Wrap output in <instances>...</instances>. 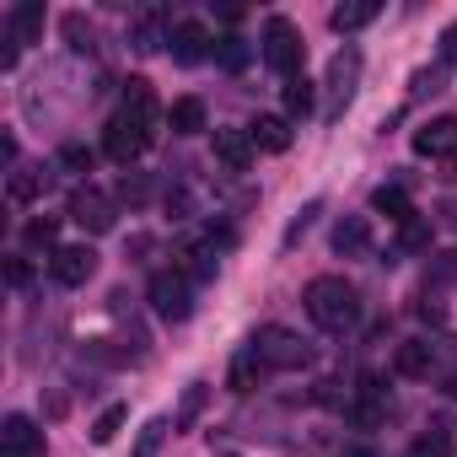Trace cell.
Listing matches in <instances>:
<instances>
[{"label":"cell","instance_id":"39","mask_svg":"<svg viewBox=\"0 0 457 457\" xmlns=\"http://www.w3.org/2000/svg\"><path fill=\"white\" fill-rule=\"evenodd\" d=\"M334 387H339V382H328V377H323V382H318V387H312V403H334V398H339V393H334Z\"/></svg>","mask_w":457,"mask_h":457},{"label":"cell","instance_id":"28","mask_svg":"<svg viewBox=\"0 0 457 457\" xmlns=\"http://www.w3.org/2000/svg\"><path fill=\"white\" fill-rule=\"evenodd\" d=\"M398 248H403V253H425V248H430V220H420V215L403 220V226H398Z\"/></svg>","mask_w":457,"mask_h":457},{"label":"cell","instance_id":"38","mask_svg":"<svg viewBox=\"0 0 457 457\" xmlns=\"http://www.w3.org/2000/svg\"><path fill=\"white\" fill-rule=\"evenodd\" d=\"M414 92H441V71H420L414 76Z\"/></svg>","mask_w":457,"mask_h":457},{"label":"cell","instance_id":"2","mask_svg":"<svg viewBox=\"0 0 457 457\" xmlns=\"http://www.w3.org/2000/svg\"><path fill=\"white\" fill-rule=\"evenodd\" d=\"M264 65L286 81L302 76V33L286 17H270V28H264Z\"/></svg>","mask_w":457,"mask_h":457},{"label":"cell","instance_id":"37","mask_svg":"<svg viewBox=\"0 0 457 457\" xmlns=\"http://www.w3.org/2000/svg\"><path fill=\"white\" fill-rule=\"evenodd\" d=\"M6 280H12V286L22 291V286L33 280V264H28V259H12V264H6Z\"/></svg>","mask_w":457,"mask_h":457},{"label":"cell","instance_id":"14","mask_svg":"<svg viewBox=\"0 0 457 457\" xmlns=\"http://www.w3.org/2000/svg\"><path fill=\"white\" fill-rule=\"evenodd\" d=\"M248 135H253V145L259 151H291V119H280V113H259L253 124H248Z\"/></svg>","mask_w":457,"mask_h":457},{"label":"cell","instance_id":"30","mask_svg":"<svg viewBox=\"0 0 457 457\" xmlns=\"http://www.w3.org/2000/svg\"><path fill=\"white\" fill-rule=\"evenodd\" d=\"M215 60H220L226 71H243V65H248V44H243V38H215Z\"/></svg>","mask_w":457,"mask_h":457},{"label":"cell","instance_id":"5","mask_svg":"<svg viewBox=\"0 0 457 457\" xmlns=\"http://www.w3.org/2000/svg\"><path fill=\"white\" fill-rule=\"evenodd\" d=\"M355 81H361V49H339L334 54V65H328V119H339L345 108H350V97H355Z\"/></svg>","mask_w":457,"mask_h":457},{"label":"cell","instance_id":"3","mask_svg":"<svg viewBox=\"0 0 457 457\" xmlns=\"http://www.w3.org/2000/svg\"><path fill=\"white\" fill-rule=\"evenodd\" d=\"M253 350H259V361H264V366H275V371H302V366L312 361L307 339H302V334H291V328H259Z\"/></svg>","mask_w":457,"mask_h":457},{"label":"cell","instance_id":"31","mask_svg":"<svg viewBox=\"0 0 457 457\" xmlns=\"http://www.w3.org/2000/svg\"><path fill=\"white\" fill-rule=\"evenodd\" d=\"M199 409H204V382H188V393H183V409H178V430H188L194 420H199Z\"/></svg>","mask_w":457,"mask_h":457},{"label":"cell","instance_id":"18","mask_svg":"<svg viewBox=\"0 0 457 457\" xmlns=\"http://www.w3.org/2000/svg\"><path fill=\"white\" fill-rule=\"evenodd\" d=\"M377 0H350V6H334L328 12V22H334V33H355V28H366V22H377Z\"/></svg>","mask_w":457,"mask_h":457},{"label":"cell","instance_id":"19","mask_svg":"<svg viewBox=\"0 0 457 457\" xmlns=\"http://www.w3.org/2000/svg\"><path fill=\"white\" fill-rule=\"evenodd\" d=\"M167 124H172V135H199L204 129V103L199 97H178L167 108Z\"/></svg>","mask_w":457,"mask_h":457},{"label":"cell","instance_id":"10","mask_svg":"<svg viewBox=\"0 0 457 457\" xmlns=\"http://www.w3.org/2000/svg\"><path fill=\"white\" fill-rule=\"evenodd\" d=\"M0 452L6 457H44V430L28 414H6V425H0Z\"/></svg>","mask_w":457,"mask_h":457},{"label":"cell","instance_id":"1","mask_svg":"<svg viewBox=\"0 0 457 457\" xmlns=\"http://www.w3.org/2000/svg\"><path fill=\"white\" fill-rule=\"evenodd\" d=\"M307 318L318 323V328H350L355 318H361V302H355V286L350 280H339V275H318L312 286H307Z\"/></svg>","mask_w":457,"mask_h":457},{"label":"cell","instance_id":"17","mask_svg":"<svg viewBox=\"0 0 457 457\" xmlns=\"http://www.w3.org/2000/svg\"><path fill=\"white\" fill-rule=\"evenodd\" d=\"M393 366H398V377H430V366H436L430 339H403L398 355H393Z\"/></svg>","mask_w":457,"mask_h":457},{"label":"cell","instance_id":"8","mask_svg":"<svg viewBox=\"0 0 457 457\" xmlns=\"http://www.w3.org/2000/svg\"><path fill=\"white\" fill-rule=\"evenodd\" d=\"M49 275H54L60 286H87V280L97 275V253H92L87 243H71V248H54V253H49Z\"/></svg>","mask_w":457,"mask_h":457},{"label":"cell","instance_id":"29","mask_svg":"<svg viewBox=\"0 0 457 457\" xmlns=\"http://www.w3.org/2000/svg\"><path fill=\"white\" fill-rule=\"evenodd\" d=\"M409 457H452V436L436 425V430H425V436H414V446H409Z\"/></svg>","mask_w":457,"mask_h":457},{"label":"cell","instance_id":"26","mask_svg":"<svg viewBox=\"0 0 457 457\" xmlns=\"http://www.w3.org/2000/svg\"><path fill=\"white\" fill-rule=\"evenodd\" d=\"M22 237H28V248H49L54 253V243H60V215H33Z\"/></svg>","mask_w":457,"mask_h":457},{"label":"cell","instance_id":"25","mask_svg":"<svg viewBox=\"0 0 457 457\" xmlns=\"http://www.w3.org/2000/svg\"><path fill=\"white\" fill-rule=\"evenodd\" d=\"M44 183H49V172H38V167H17V172H12V199H17V204H33V199L44 194Z\"/></svg>","mask_w":457,"mask_h":457},{"label":"cell","instance_id":"35","mask_svg":"<svg viewBox=\"0 0 457 457\" xmlns=\"http://www.w3.org/2000/svg\"><path fill=\"white\" fill-rule=\"evenodd\" d=\"M60 162H65L71 172H92V151H87V145H60Z\"/></svg>","mask_w":457,"mask_h":457},{"label":"cell","instance_id":"15","mask_svg":"<svg viewBox=\"0 0 457 457\" xmlns=\"http://www.w3.org/2000/svg\"><path fill=\"white\" fill-rule=\"evenodd\" d=\"M38 33H44V6H38V0H22V6L6 17V38L22 49V44H33Z\"/></svg>","mask_w":457,"mask_h":457},{"label":"cell","instance_id":"34","mask_svg":"<svg viewBox=\"0 0 457 457\" xmlns=\"http://www.w3.org/2000/svg\"><path fill=\"white\" fill-rule=\"evenodd\" d=\"M162 44H167V38H162V28H156V22H135V49H145V54H151V49H162Z\"/></svg>","mask_w":457,"mask_h":457},{"label":"cell","instance_id":"40","mask_svg":"<svg viewBox=\"0 0 457 457\" xmlns=\"http://www.w3.org/2000/svg\"><path fill=\"white\" fill-rule=\"evenodd\" d=\"M441 54H446V60H457V28H446V33H441Z\"/></svg>","mask_w":457,"mask_h":457},{"label":"cell","instance_id":"22","mask_svg":"<svg viewBox=\"0 0 457 457\" xmlns=\"http://www.w3.org/2000/svg\"><path fill=\"white\" fill-rule=\"evenodd\" d=\"M172 430H178V425H172L167 414L145 420V425H140V436H135V452H129V457H156V452H162V441H167Z\"/></svg>","mask_w":457,"mask_h":457},{"label":"cell","instance_id":"6","mask_svg":"<svg viewBox=\"0 0 457 457\" xmlns=\"http://www.w3.org/2000/svg\"><path fill=\"white\" fill-rule=\"evenodd\" d=\"M71 220L87 226L92 237H103V232H113L119 210H113V199H108L103 188H76V194H71Z\"/></svg>","mask_w":457,"mask_h":457},{"label":"cell","instance_id":"36","mask_svg":"<svg viewBox=\"0 0 457 457\" xmlns=\"http://www.w3.org/2000/svg\"><path fill=\"white\" fill-rule=\"evenodd\" d=\"M145 194H151L145 178H124V183H119V199H129V204H145Z\"/></svg>","mask_w":457,"mask_h":457},{"label":"cell","instance_id":"32","mask_svg":"<svg viewBox=\"0 0 457 457\" xmlns=\"http://www.w3.org/2000/svg\"><path fill=\"white\" fill-rule=\"evenodd\" d=\"M65 38H71V49H76V54H92V22H81L76 12L65 17Z\"/></svg>","mask_w":457,"mask_h":457},{"label":"cell","instance_id":"13","mask_svg":"<svg viewBox=\"0 0 457 457\" xmlns=\"http://www.w3.org/2000/svg\"><path fill=\"white\" fill-rule=\"evenodd\" d=\"M145 145H151V140H145V135H140V129H135V124H129L124 113H119V119H113V124L103 129V151H108V156H113L119 167H129V162H135V156H140Z\"/></svg>","mask_w":457,"mask_h":457},{"label":"cell","instance_id":"21","mask_svg":"<svg viewBox=\"0 0 457 457\" xmlns=\"http://www.w3.org/2000/svg\"><path fill=\"white\" fill-rule=\"evenodd\" d=\"M371 210H382V215H387V220H398V226H403V220H414L409 194H403V188H393V183H382V188L371 194Z\"/></svg>","mask_w":457,"mask_h":457},{"label":"cell","instance_id":"27","mask_svg":"<svg viewBox=\"0 0 457 457\" xmlns=\"http://www.w3.org/2000/svg\"><path fill=\"white\" fill-rule=\"evenodd\" d=\"M259 366H264V361H259V350L248 345V350L232 361V393H253V382H259Z\"/></svg>","mask_w":457,"mask_h":457},{"label":"cell","instance_id":"16","mask_svg":"<svg viewBox=\"0 0 457 457\" xmlns=\"http://www.w3.org/2000/svg\"><path fill=\"white\" fill-rule=\"evenodd\" d=\"M366 248H371V226H366V215H345V220L334 226V253L355 259V253H366Z\"/></svg>","mask_w":457,"mask_h":457},{"label":"cell","instance_id":"33","mask_svg":"<svg viewBox=\"0 0 457 457\" xmlns=\"http://www.w3.org/2000/svg\"><path fill=\"white\" fill-rule=\"evenodd\" d=\"M318 210H323V199H312V204H302V210H296V220L286 226V248H291L296 237H307V226H312V215H318Z\"/></svg>","mask_w":457,"mask_h":457},{"label":"cell","instance_id":"9","mask_svg":"<svg viewBox=\"0 0 457 457\" xmlns=\"http://www.w3.org/2000/svg\"><path fill=\"white\" fill-rule=\"evenodd\" d=\"M414 151L430 156V162H452V156H457V119L446 113V119L420 124V129H414Z\"/></svg>","mask_w":457,"mask_h":457},{"label":"cell","instance_id":"11","mask_svg":"<svg viewBox=\"0 0 457 457\" xmlns=\"http://www.w3.org/2000/svg\"><path fill=\"white\" fill-rule=\"evenodd\" d=\"M253 135L248 129H215V162L226 167V172H248L253 167Z\"/></svg>","mask_w":457,"mask_h":457},{"label":"cell","instance_id":"20","mask_svg":"<svg viewBox=\"0 0 457 457\" xmlns=\"http://www.w3.org/2000/svg\"><path fill=\"white\" fill-rule=\"evenodd\" d=\"M178 275L194 286V280H215V248L204 243V248H183L178 253Z\"/></svg>","mask_w":457,"mask_h":457},{"label":"cell","instance_id":"4","mask_svg":"<svg viewBox=\"0 0 457 457\" xmlns=\"http://www.w3.org/2000/svg\"><path fill=\"white\" fill-rule=\"evenodd\" d=\"M151 312H156V318H167V323H183V318L194 312V286H188L178 270L151 275Z\"/></svg>","mask_w":457,"mask_h":457},{"label":"cell","instance_id":"41","mask_svg":"<svg viewBox=\"0 0 457 457\" xmlns=\"http://www.w3.org/2000/svg\"><path fill=\"white\" fill-rule=\"evenodd\" d=\"M345 457H371V452H366V446H350V452H345Z\"/></svg>","mask_w":457,"mask_h":457},{"label":"cell","instance_id":"23","mask_svg":"<svg viewBox=\"0 0 457 457\" xmlns=\"http://www.w3.org/2000/svg\"><path fill=\"white\" fill-rule=\"evenodd\" d=\"M129 425V403H108L97 420H92V441L97 446H108V441H119V430Z\"/></svg>","mask_w":457,"mask_h":457},{"label":"cell","instance_id":"12","mask_svg":"<svg viewBox=\"0 0 457 457\" xmlns=\"http://www.w3.org/2000/svg\"><path fill=\"white\" fill-rule=\"evenodd\" d=\"M167 49H172V60H178V65H199L204 54H215L210 33H204L199 22H178V28L167 33Z\"/></svg>","mask_w":457,"mask_h":457},{"label":"cell","instance_id":"7","mask_svg":"<svg viewBox=\"0 0 457 457\" xmlns=\"http://www.w3.org/2000/svg\"><path fill=\"white\" fill-rule=\"evenodd\" d=\"M124 119H129L145 140L156 135L162 108H156V92H151V81H145V76H129V81H124Z\"/></svg>","mask_w":457,"mask_h":457},{"label":"cell","instance_id":"24","mask_svg":"<svg viewBox=\"0 0 457 457\" xmlns=\"http://www.w3.org/2000/svg\"><path fill=\"white\" fill-rule=\"evenodd\" d=\"M312 108H318V87H312L307 76L286 81V113H291V119H307Z\"/></svg>","mask_w":457,"mask_h":457}]
</instances>
